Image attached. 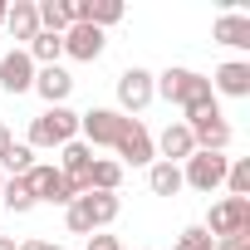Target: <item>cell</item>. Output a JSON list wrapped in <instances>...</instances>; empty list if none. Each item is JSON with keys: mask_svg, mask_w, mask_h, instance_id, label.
Wrapping results in <instances>:
<instances>
[{"mask_svg": "<svg viewBox=\"0 0 250 250\" xmlns=\"http://www.w3.org/2000/svg\"><path fill=\"white\" fill-rule=\"evenodd\" d=\"M79 138V113L74 108H44L35 123H30V147H64Z\"/></svg>", "mask_w": 250, "mask_h": 250, "instance_id": "cell-1", "label": "cell"}, {"mask_svg": "<svg viewBox=\"0 0 250 250\" xmlns=\"http://www.w3.org/2000/svg\"><path fill=\"white\" fill-rule=\"evenodd\" d=\"M152 83H157V93H162L167 103H177V108H191V103L211 98V79L196 74V69H167V74H157Z\"/></svg>", "mask_w": 250, "mask_h": 250, "instance_id": "cell-2", "label": "cell"}, {"mask_svg": "<svg viewBox=\"0 0 250 250\" xmlns=\"http://www.w3.org/2000/svg\"><path fill=\"white\" fill-rule=\"evenodd\" d=\"M201 230H206L211 240H230V235H250V196H226V201H216Z\"/></svg>", "mask_w": 250, "mask_h": 250, "instance_id": "cell-3", "label": "cell"}, {"mask_svg": "<svg viewBox=\"0 0 250 250\" xmlns=\"http://www.w3.org/2000/svg\"><path fill=\"white\" fill-rule=\"evenodd\" d=\"M25 187H30V196H35V206L40 201H49V206H69V201H79V191H74V182L59 172V167H30L25 172Z\"/></svg>", "mask_w": 250, "mask_h": 250, "instance_id": "cell-4", "label": "cell"}, {"mask_svg": "<svg viewBox=\"0 0 250 250\" xmlns=\"http://www.w3.org/2000/svg\"><path fill=\"white\" fill-rule=\"evenodd\" d=\"M226 167H230V157L226 152H191L187 157V167H182V187H191V191H216L221 182H226Z\"/></svg>", "mask_w": 250, "mask_h": 250, "instance_id": "cell-5", "label": "cell"}, {"mask_svg": "<svg viewBox=\"0 0 250 250\" xmlns=\"http://www.w3.org/2000/svg\"><path fill=\"white\" fill-rule=\"evenodd\" d=\"M123 128H128V118H123L118 108H88V113H79V133H83L88 147H113L123 138Z\"/></svg>", "mask_w": 250, "mask_h": 250, "instance_id": "cell-6", "label": "cell"}, {"mask_svg": "<svg viewBox=\"0 0 250 250\" xmlns=\"http://www.w3.org/2000/svg\"><path fill=\"white\" fill-rule=\"evenodd\" d=\"M152 98H157V83H152L147 69H123V74H118V113H123V118L143 113Z\"/></svg>", "mask_w": 250, "mask_h": 250, "instance_id": "cell-7", "label": "cell"}, {"mask_svg": "<svg viewBox=\"0 0 250 250\" xmlns=\"http://www.w3.org/2000/svg\"><path fill=\"white\" fill-rule=\"evenodd\" d=\"M113 152L123 162H133V167H152L157 162V147H152V133L143 128L138 118H128V128H123V138L113 143Z\"/></svg>", "mask_w": 250, "mask_h": 250, "instance_id": "cell-8", "label": "cell"}, {"mask_svg": "<svg viewBox=\"0 0 250 250\" xmlns=\"http://www.w3.org/2000/svg\"><path fill=\"white\" fill-rule=\"evenodd\" d=\"M0 88H5L10 98H20V93L35 88V59L25 49H5V54H0Z\"/></svg>", "mask_w": 250, "mask_h": 250, "instance_id": "cell-9", "label": "cell"}, {"mask_svg": "<svg viewBox=\"0 0 250 250\" xmlns=\"http://www.w3.org/2000/svg\"><path fill=\"white\" fill-rule=\"evenodd\" d=\"M59 162H64L59 172H64V177L74 182V191L83 196V191H88V172H93V147L74 138V143H64V147H59Z\"/></svg>", "mask_w": 250, "mask_h": 250, "instance_id": "cell-10", "label": "cell"}, {"mask_svg": "<svg viewBox=\"0 0 250 250\" xmlns=\"http://www.w3.org/2000/svg\"><path fill=\"white\" fill-rule=\"evenodd\" d=\"M157 152H162V162H172V167H182L191 152H196V138H191V128H187V123L177 118V123H167V128H162V138L152 143Z\"/></svg>", "mask_w": 250, "mask_h": 250, "instance_id": "cell-11", "label": "cell"}, {"mask_svg": "<svg viewBox=\"0 0 250 250\" xmlns=\"http://www.w3.org/2000/svg\"><path fill=\"white\" fill-rule=\"evenodd\" d=\"M103 30H93V25H69L64 30V54L69 59H79V64H93L98 54H103Z\"/></svg>", "mask_w": 250, "mask_h": 250, "instance_id": "cell-12", "label": "cell"}, {"mask_svg": "<svg viewBox=\"0 0 250 250\" xmlns=\"http://www.w3.org/2000/svg\"><path fill=\"white\" fill-rule=\"evenodd\" d=\"M79 211L88 216V230H103V226L118 221L123 201H118V191H83V196H79Z\"/></svg>", "mask_w": 250, "mask_h": 250, "instance_id": "cell-13", "label": "cell"}, {"mask_svg": "<svg viewBox=\"0 0 250 250\" xmlns=\"http://www.w3.org/2000/svg\"><path fill=\"white\" fill-rule=\"evenodd\" d=\"M35 93H40L49 108H59V103L74 93V74H69V69H59V64H49V69H35Z\"/></svg>", "mask_w": 250, "mask_h": 250, "instance_id": "cell-14", "label": "cell"}, {"mask_svg": "<svg viewBox=\"0 0 250 250\" xmlns=\"http://www.w3.org/2000/svg\"><path fill=\"white\" fill-rule=\"evenodd\" d=\"M211 93H226V98H250V64L245 59H230L216 69L211 79Z\"/></svg>", "mask_w": 250, "mask_h": 250, "instance_id": "cell-15", "label": "cell"}, {"mask_svg": "<svg viewBox=\"0 0 250 250\" xmlns=\"http://www.w3.org/2000/svg\"><path fill=\"white\" fill-rule=\"evenodd\" d=\"M211 40H216V44H230V49H250V15L226 10V15L211 25Z\"/></svg>", "mask_w": 250, "mask_h": 250, "instance_id": "cell-16", "label": "cell"}, {"mask_svg": "<svg viewBox=\"0 0 250 250\" xmlns=\"http://www.w3.org/2000/svg\"><path fill=\"white\" fill-rule=\"evenodd\" d=\"M5 30H10V40H25V44L40 35V10H35V0H15L10 15H5Z\"/></svg>", "mask_w": 250, "mask_h": 250, "instance_id": "cell-17", "label": "cell"}, {"mask_svg": "<svg viewBox=\"0 0 250 250\" xmlns=\"http://www.w3.org/2000/svg\"><path fill=\"white\" fill-rule=\"evenodd\" d=\"M25 54L35 59V69H49V64H59V54H64V35H49V30H40V35L25 44Z\"/></svg>", "mask_w": 250, "mask_h": 250, "instance_id": "cell-18", "label": "cell"}, {"mask_svg": "<svg viewBox=\"0 0 250 250\" xmlns=\"http://www.w3.org/2000/svg\"><path fill=\"white\" fill-rule=\"evenodd\" d=\"M191 138H196V152H226L230 147V123L226 118L201 123V128H191Z\"/></svg>", "mask_w": 250, "mask_h": 250, "instance_id": "cell-19", "label": "cell"}, {"mask_svg": "<svg viewBox=\"0 0 250 250\" xmlns=\"http://www.w3.org/2000/svg\"><path fill=\"white\" fill-rule=\"evenodd\" d=\"M35 10H40V30H49V35H64L74 25L69 0H35Z\"/></svg>", "mask_w": 250, "mask_h": 250, "instance_id": "cell-20", "label": "cell"}, {"mask_svg": "<svg viewBox=\"0 0 250 250\" xmlns=\"http://www.w3.org/2000/svg\"><path fill=\"white\" fill-rule=\"evenodd\" d=\"M118 187H123V162H113V157H93L88 191H118Z\"/></svg>", "mask_w": 250, "mask_h": 250, "instance_id": "cell-21", "label": "cell"}, {"mask_svg": "<svg viewBox=\"0 0 250 250\" xmlns=\"http://www.w3.org/2000/svg\"><path fill=\"white\" fill-rule=\"evenodd\" d=\"M147 187H152V196H177V191H182V167H172V162H152Z\"/></svg>", "mask_w": 250, "mask_h": 250, "instance_id": "cell-22", "label": "cell"}, {"mask_svg": "<svg viewBox=\"0 0 250 250\" xmlns=\"http://www.w3.org/2000/svg\"><path fill=\"white\" fill-rule=\"evenodd\" d=\"M0 201H5L15 216H25V211H35V196H30V187H25V177H5V187H0Z\"/></svg>", "mask_w": 250, "mask_h": 250, "instance_id": "cell-23", "label": "cell"}, {"mask_svg": "<svg viewBox=\"0 0 250 250\" xmlns=\"http://www.w3.org/2000/svg\"><path fill=\"white\" fill-rule=\"evenodd\" d=\"M0 167H5L10 177H25V172L35 167V147H30V143H10V152L0 157Z\"/></svg>", "mask_w": 250, "mask_h": 250, "instance_id": "cell-24", "label": "cell"}, {"mask_svg": "<svg viewBox=\"0 0 250 250\" xmlns=\"http://www.w3.org/2000/svg\"><path fill=\"white\" fill-rule=\"evenodd\" d=\"M230 196H250V157H235L226 167V182H221Z\"/></svg>", "mask_w": 250, "mask_h": 250, "instance_id": "cell-25", "label": "cell"}, {"mask_svg": "<svg viewBox=\"0 0 250 250\" xmlns=\"http://www.w3.org/2000/svg\"><path fill=\"white\" fill-rule=\"evenodd\" d=\"M182 113H187V118H182L187 128H201V123H216V118H221V103H216V93H211V98H201V103H191V108H182Z\"/></svg>", "mask_w": 250, "mask_h": 250, "instance_id": "cell-26", "label": "cell"}, {"mask_svg": "<svg viewBox=\"0 0 250 250\" xmlns=\"http://www.w3.org/2000/svg\"><path fill=\"white\" fill-rule=\"evenodd\" d=\"M177 250H216V240H211L201 226H187V230L177 235Z\"/></svg>", "mask_w": 250, "mask_h": 250, "instance_id": "cell-27", "label": "cell"}, {"mask_svg": "<svg viewBox=\"0 0 250 250\" xmlns=\"http://www.w3.org/2000/svg\"><path fill=\"white\" fill-rule=\"evenodd\" d=\"M88 250H123L118 235H88Z\"/></svg>", "mask_w": 250, "mask_h": 250, "instance_id": "cell-28", "label": "cell"}, {"mask_svg": "<svg viewBox=\"0 0 250 250\" xmlns=\"http://www.w3.org/2000/svg\"><path fill=\"white\" fill-rule=\"evenodd\" d=\"M216 250H250V235H230V240H216Z\"/></svg>", "mask_w": 250, "mask_h": 250, "instance_id": "cell-29", "label": "cell"}, {"mask_svg": "<svg viewBox=\"0 0 250 250\" xmlns=\"http://www.w3.org/2000/svg\"><path fill=\"white\" fill-rule=\"evenodd\" d=\"M10 143H15V138H10V128H5V123H0V157L10 152Z\"/></svg>", "mask_w": 250, "mask_h": 250, "instance_id": "cell-30", "label": "cell"}, {"mask_svg": "<svg viewBox=\"0 0 250 250\" xmlns=\"http://www.w3.org/2000/svg\"><path fill=\"white\" fill-rule=\"evenodd\" d=\"M20 250H59V245H49V240H25Z\"/></svg>", "mask_w": 250, "mask_h": 250, "instance_id": "cell-31", "label": "cell"}, {"mask_svg": "<svg viewBox=\"0 0 250 250\" xmlns=\"http://www.w3.org/2000/svg\"><path fill=\"white\" fill-rule=\"evenodd\" d=\"M0 250H20V245H15V240H10V235H0Z\"/></svg>", "mask_w": 250, "mask_h": 250, "instance_id": "cell-32", "label": "cell"}, {"mask_svg": "<svg viewBox=\"0 0 250 250\" xmlns=\"http://www.w3.org/2000/svg\"><path fill=\"white\" fill-rule=\"evenodd\" d=\"M5 15H10V5H5V0H0V25H5Z\"/></svg>", "mask_w": 250, "mask_h": 250, "instance_id": "cell-33", "label": "cell"}, {"mask_svg": "<svg viewBox=\"0 0 250 250\" xmlns=\"http://www.w3.org/2000/svg\"><path fill=\"white\" fill-rule=\"evenodd\" d=\"M0 187H5V172H0Z\"/></svg>", "mask_w": 250, "mask_h": 250, "instance_id": "cell-34", "label": "cell"}, {"mask_svg": "<svg viewBox=\"0 0 250 250\" xmlns=\"http://www.w3.org/2000/svg\"><path fill=\"white\" fill-rule=\"evenodd\" d=\"M0 54H5V40H0Z\"/></svg>", "mask_w": 250, "mask_h": 250, "instance_id": "cell-35", "label": "cell"}]
</instances>
